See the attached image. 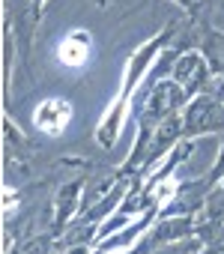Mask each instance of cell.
<instances>
[{"label": "cell", "instance_id": "cell-1", "mask_svg": "<svg viewBox=\"0 0 224 254\" xmlns=\"http://www.w3.org/2000/svg\"><path fill=\"white\" fill-rule=\"evenodd\" d=\"M69 114H72L69 102L48 99V102H42V105L36 108V126H39L42 132H48V135H57V132L63 129V126H66Z\"/></svg>", "mask_w": 224, "mask_h": 254}, {"label": "cell", "instance_id": "cell-2", "mask_svg": "<svg viewBox=\"0 0 224 254\" xmlns=\"http://www.w3.org/2000/svg\"><path fill=\"white\" fill-rule=\"evenodd\" d=\"M90 54V36L87 33H72L63 45H60V60L66 66H81Z\"/></svg>", "mask_w": 224, "mask_h": 254}]
</instances>
